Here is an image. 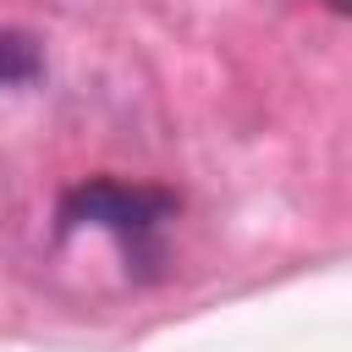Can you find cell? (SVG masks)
Instances as JSON below:
<instances>
[{"mask_svg":"<svg viewBox=\"0 0 352 352\" xmlns=\"http://www.w3.org/2000/svg\"><path fill=\"white\" fill-rule=\"evenodd\" d=\"M176 204L165 192H148V187H121V182H88V187H72L66 204H60V226H104L116 236H143L154 231Z\"/></svg>","mask_w":352,"mask_h":352,"instance_id":"cell-1","label":"cell"},{"mask_svg":"<svg viewBox=\"0 0 352 352\" xmlns=\"http://www.w3.org/2000/svg\"><path fill=\"white\" fill-rule=\"evenodd\" d=\"M38 66H44L38 38H33V33L6 28V33H0V88H22V82H33V77H38Z\"/></svg>","mask_w":352,"mask_h":352,"instance_id":"cell-2","label":"cell"},{"mask_svg":"<svg viewBox=\"0 0 352 352\" xmlns=\"http://www.w3.org/2000/svg\"><path fill=\"white\" fill-rule=\"evenodd\" d=\"M324 6H330V11H346V0H324Z\"/></svg>","mask_w":352,"mask_h":352,"instance_id":"cell-3","label":"cell"}]
</instances>
